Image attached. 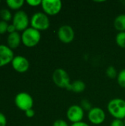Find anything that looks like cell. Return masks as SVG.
Instances as JSON below:
<instances>
[{
  "label": "cell",
  "mask_w": 125,
  "mask_h": 126,
  "mask_svg": "<svg viewBox=\"0 0 125 126\" xmlns=\"http://www.w3.org/2000/svg\"><path fill=\"white\" fill-rule=\"evenodd\" d=\"M85 87L86 86L84 81L81 80H77L71 83L70 91H72L75 93H81L85 91Z\"/></svg>",
  "instance_id": "obj_15"
},
{
  "label": "cell",
  "mask_w": 125,
  "mask_h": 126,
  "mask_svg": "<svg viewBox=\"0 0 125 126\" xmlns=\"http://www.w3.org/2000/svg\"><path fill=\"white\" fill-rule=\"evenodd\" d=\"M52 126H69V124L63 120L59 119V120H56Z\"/></svg>",
  "instance_id": "obj_24"
},
{
  "label": "cell",
  "mask_w": 125,
  "mask_h": 126,
  "mask_svg": "<svg viewBox=\"0 0 125 126\" xmlns=\"http://www.w3.org/2000/svg\"><path fill=\"white\" fill-rule=\"evenodd\" d=\"M110 126H125V123H124V120H122L114 119L111 123Z\"/></svg>",
  "instance_id": "obj_23"
},
{
  "label": "cell",
  "mask_w": 125,
  "mask_h": 126,
  "mask_svg": "<svg viewBox=\"0 0 125 126\" xmlns=\"http://www.w3.org/2000/svg\"><path fill=\"white\" fill-rule=\"evenodd\" d=\"M41 2L42 1L41 0H27V3L32 7H37L39 5H41Z\"/></svg>",
  "instance_id": "obj_25"
},
{
  "label": "cell",
  "mask_w": 125,
  "mask_h": 126,
  "mask_svg": "<svg viewBox=\"0 0 125 126\" xmlns=\"http://www.w3.org/2000/svg\"><path fill=\"white\" fill-rule=\"evenodd\" d=\"M31 27L38 30L44 31L49 29L50 26V21L48 16L42 12L34 13L30 18Z\"/></svg>",
  "instance_id": "obj_4"
},
{
  "label": "cell",
  "mask_w": 125,
  "mask_h": 126,
  "mask_svg": "<svg viewBox=\"0 0 125 126\" xmlns=\"http://www.w3.org/2000/svg\"><path fill=\"white\" fill-rule=\"evenodd\" d=\"M8 25L9 24H7V22L4 21H0V34H4L7 32Z\"/></svg>",
  "instance_id": "obj_22"
},
{
  "label": "cell",
  "mask_w": 125,
  "mask_h": 126,
  "mask_svg": "<svg viewBox=\"0 0 125 126\" xmlns=\"http://www.w3.org/2000/svg\"><path fill=\"white\" fill-rule=\"evenodd\" d=\"M116 44L122 49H125V32H119L116 36Z\"/></svg>",
  "instance_id": "obj_17"
},
{
  "label": "cell",
  "mask_w": 125,
  "mask_h": 126,
  "mask_svg": "<svg viewBox=\"0 0 125 126\" xmlns=\"http://www.w3.org/2000/svg\"><path fill=\"white\" fill-rule=\"evenodd\" d=\"M124 123H125V119L124 120Z\"/></svg>",
  "instance_id": "obj_30"
},
{
  "label": "cell",
  "mask_w": 125,
  "mask_h": 126,
  "mask_svg": "<svg viewBox=\"0 0 125 126\" xmlns=\"http://www.w3.org/2000/svg\"><path fill=\"white\" fill-rule=\"evenodd\" d=\"M116 80H117L118 84H119L122 88L125 89V69H122V70L119 72Z\"/></svg>",
  "instance_id": "obj_20"
},
{
  "label": "cell",
  "mask_w": 125,
  "mask_h": 126,
  "mask_svg": "<svg viewBox=\"0 0 125 126\" xmlns=\"http://www.w3.org/2000/svg\"><path fill=\"white\" fill-rule=\"evenodd\" d=\"M66 117L72 123L82 122L84 117V110L80 106L72 105L66 111Z\"/></svg>",
  "instance_id": "obj_10"
},
{
  "label": "cell",
  "mask_w": 125,
  "mask_h": 126,
  "mask_svg": "<svg viewBox=\"0 0 125 126\" xmlns=\"http://www.w3.org/2000/svg\"><path fill=\"white\" fill-rule=\"evenodd\" d=\"M115 29L119 32H125V14L122 13L117 16L113 21Z\"/></svg>",
  "instance_id": "obj_14"
},
{
  "label": "cell",
  "mask_w": 125,
  "mask_h": 126,
  "mask_svg": "<svg viewBox=\"0 0 125 126\" xmlns=\"http://www.w3.org/2000/svg\"><path fill=\"white\" fill-rule=\"evenodd\" d=\"M109 114L115 119H125V100L122 98H114L109 101L108 104Z\"/></svg>",
  "instance_id": "obj_1"
},
{
  "label": "cell",
  "mask_w": 125,
  "mask_h": 126,
  "mask_svg": "<svg viewBox=\"0 0 125 126\" xmlns=\"http://www.w3.org/2000/svg\"><path fill=\"white\" fill-rule=\"evenodd\" d=\"M21 42V35L18 33V32H15L13 33L9 34L7 39V47L11 49H14L18 47Z\"/></svg>",
  "instance_id": "obj_13"
},
{
  "label": "cell",
  "mask_w": 125,
  "mask_h": 126,
  "mask_svg": "<svg viewBox=\"0 0 125 126\" xmlns=\"http://www.w3.org/2000/svg\"><path fill=\"white\" fill-rule=\"evenodd\" d=\"M41 38V32L32 27H28L21 34V42L27 47L36 46L40 42Z\"/></svg>",
  "instance_id": "obj_3"
},
{
  "label": "cell",
  "mask_w": 125,
  "mask_h": 126,
  "mask_svg": "<svg viewBox=\"0 0 125 126\" xmlns=\"http://www.w3.org/2000/svg\"><path fill=\"white\" fill-rule=\"evenodd\" d=\"M82 109L84 110V111H87L88 112L93 108L92 107V104L91 103V102L87 100V99H83L81 100V103H80V105Z\"/></svg>",
  "instance_id": "obj_21"
},
{
  "label": "cell",
  "mask_w": 125,
  "mask_h": 126,
  "mask_svg": "<svg viewBox=\"0 0 125 126\" xmlns=\"http://www.w3.org/2000/svg\"><path fill=\"white\" fill-rule=\"evenodd\" d=\"M12 21L17 31H24L28 28V25L30 23L28 15L24 10L17 11L13 16Z\"/></svg>",
  "instance_id": "obj_6"
},
{
  "label": "cell",
  "mask_w": 125,
  "mask_h": 126,
  "mask_svg": "<svg viewBox=\"0 0 125 126\" xmlns=\"http://www.w3.org/2000/svg\"><path fill=\"white\" fill-rule=\"evenodd\" d=\"M11 63L13 68L19 73H24L29 68V61L25 57L21 55L15 56Z\"/></svg>",
  "instance_id": "obj_11"
},
{
  "label": "cell",
  "mask_w": 125,
  "mask_h": 126,
  "mask_svg": "<svg viewBox=\"0 0 125 126\" xmlns=\"http://www.w3.org/2000/svg\"><path fill=\"white\" fill-rule=\"evenodd\" d=\"M25 115L28 118H32V117H33L35 116V111L32 109H30L25 111Z\"/></svg>",
  "instance_id": "obj_27"
},
{
  "label": "cell",
  "mask_w": 125,
  "mask_h": 126,
  "mask_svg": "<svg viewBox=\"0 0 125 126\" xmlns=\"http://www.w3.org/2000/svg\"><path fill=\"white\" fill-rule=\"evenodd\" d=\"M57 35L58 39L63 44L71 43L75 36V32L74 29L68 24H64L60 26L57 32Z\"/></svg>",
  "instance_id": "obj_8"
},
{
  "label": "cell",
  "mask_w": 125,
  "mask_h": 126,
  "mask_svg": "<svg viewBox=\"0 0 125 126\" xmlns=\"http://www.w3.org/2000/svg\"><path fill=\"white\" fill-rule=\"evenodd\" d=\"M52 80L57 87L70 91L71 79L69 75L64 69H56L52 73Z\"/></svg>",
  "instance_id": "obj_2"
},
{
  "label": "cell",
  "mask_w": 125,
  "mask_h": 126,
  "mask_svg": "<svg viewBox=\"0 0 125 126\" xmlns=\"http://www.w3.org/2000/svg\"><path fill=\"white\" fill-rule=\"evenodd\" d=\"M16 31H17V30H16V28L15 27V26H14L13 24H9V25H8L7 32H9V34H10V33H13V32H16Z\"/></svg>",
  "instance_id": "obj_28"
},
{
  "label": "cell",
  "mask_w": 125,
  "mask_h": 126,
  "mask_svg": "<svg viewBox=\"0 0 125 126\" xmlns=\"http://www.w3.org/2000/svg\"><path fill=\"white\" fill-rule=\"evenodd\" d=\"M105 74H106V75L109 78H111V79H115V78H117V76H118L119 72H117L116 69L114 66H108L106 69Z\"/></svg>",
  "instance_id": "obj_18"
},
{
  "label": "cell",
  "mask_w": 125,
  "mask_h": 126,
  "mask_svg": "<svg viewBox=\"0 0 125 126\" xmlns=\"http://www.w3.org/2000/svg\"><path fill=\"white\" fill-rule=\"evenodd\" d=\"M7 125V119L4 114L0 112V126H6Z\"/></svg>",
  "instance_id": "obj_26"
},
{
  "label": "cell",
  "mask_w": 125,
  "mask_h": 126,
  "mask_svg": "<svg viewBox=\"0 0 125 126\" xmlns=\"http://www.w3.org/2000/svg\"></svg>",
  "instance_id": "obj_32"
},
{
  "label": "cell",
  "mask_w": 125,
  "mask_h": 126,
  "mask_svg": "<svg viewBox=\"0 0 125 126\" xmlns=\"http://www.w3.org/2000/svg\"><path fill=\"white\" fill-rule=\"evenodd\" d=\"M0 2H1V1H0Z\"/></svg>",
  "instance_id": "obj_33"
},
{
  "label": "cell",
  "mask_w": 125,
  "mask_h": 126,
  "mask_svg": "<svg viewBox=\"0 0 125 126\" xmlns=\"http://www.w3.org/2000/svg\"><path fill=\"white\" fill-rule=\"evenodd\" d=\"M0 41H1V38H0Z\"/></svg>",
  "instance_id": "obj_31"
},
{
  "label": "cell",
  "mask_w": 125,
  "mask_h": 126,
  "mask_svg": "<svg viewBox=\"0 0 125 126\" xmlns=\"http://www.w3.org/2000/svg\"><path fill=\"white\" fill-rule=\"evenodd\" d=\"M88 118L91 123L99 126L105 122L106 114L102 109L99 107H93L88 112Z\"/></svg>",
  "instance_id": "obj_9"
},
{
  "label": "cell",
  "mask_w": 125,
  "mask_h": 126,
  "mask_svg": "<svg viewBox=\"0 0 125 126\" xmlns=\"http://www.w3.org/2000/svg\"><path fill=\"white\" fill-rule=\"evenodd\" d=\"M41 7L47 16H55L61 11L63 3L60 0H43Z\"/></svg>",
  "instance_id": "obj_7"
},
{
  "label": "cell",
  "mask_w": 125,
  "mask_h": 126,
  "mask_svg": "<svg viewBox=\"0 0 125 126\" xmlns=\"http://www.w3.org/2000/svg\"><path fill=\"white\" fill-rule=\"evenodd\" d=\"M71 126H90L88 123H85V122H79V123H72Z\"/></svg>",
  "instance_id": "obj_29"
},
{
  "label": "cell",
  "mask_w": 125,
  "mask_h": 126,
  "mask_svg": "<svg viewBox=\"0 0 125 126\" xmlns=\"http://www.w3.org/2000/svg\"><path fill=\"white\" fill-rule=\"evenodd\" d=\"M0 16L2 18V21H4L6 22H7L8 21H10L11 19H13L12 14L10 12V10H7V9L1 10H0Z\"/></svg>",
  "instance_id": "obj_19"
},
{
  "label": "cell",
  "mask_w": 125,
  "mask_h": 126,
  "mask_svg": "<svg viewBox=\"0 0 125 126\" xmlns=\"http://www.w3.org/2000/svg\"><path fill=\"white\" fill-rule=\"evenodd\" d=\"M14 57L13 49L6 45H0V67L12 62Z\"/></svg>",
  "instance_id": "obj_12"
},
{
  "label": "cell",
  "mask_w": 125,
  "mask_h": 126,
  "mask_svg": "<svg viewBox=\"0 0 125 126\" xmlns=\"http://www.w3.org/2000/svg\"><path fill=\"white\" fill-rule=\"evenodd\" d=\"M15 103L16 106L24 112L32 109L34 101L32 96L27 92H20L15 97Z\"/></svg>",
  "instance_id": "obj_5"
},
{
  "label": "cell",
  "mask_w": 125,
  "mask_h": 126,
  "mask_svg": "<svg viewBox=\"0 0 125 126\" xmlns=\"http://www.w3.org/2000/svg\"><path fill=\"white\" fill-rule=\"evenodd\" d=\"M7 5L12 10H18L24 4V0H7L6 1Z\"/></svg>",
  "instance_id": "obj_16"
}]
</instances>
